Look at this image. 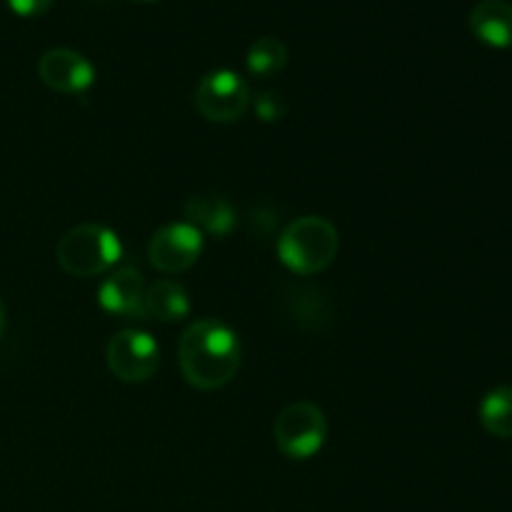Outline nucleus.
<instances>
[{
	"instance_id": "obj_17",
	"label": "nucleus",
	"mask_w": 512,
	"mask_h": 512,
	"mask_svg": "<svg viewBox=\"0 0 512 512\" xmlns=\"http://www.w3.org/2000/svg\"><path fill=\"white\" fill-rule=\"evenodd\" d=\"M3 333H5V305L3 300H0V338H3Z\"/></svg>"
},
{
	"instance_id": "obj_8",
	"label": "nucleus",
	"mask_w": 512,
	"mask_h": 512,
	"mask_svg": "<svg viewBox=\"0 0 512 512\" xmlns=\"http://www.w3.org/2000/svg\"><path fill=\"white\" fill-rule=\"evenodd\" d=\"M38 75L50 90L63 95H83L95 83L93 63L70 48L45 50L38 60Z\"/></svg>"
},
{
	"instance_id": "obj_10",
	"label": "nucleus",
	"mask_w": 512,
	"mask_h": 512,
	"mask_svg": "<svg viewBox=\"0 0 512 512\" xmlns=\"http://www.w3.org/2000/svg\"><path fill=\"white\" fill-rule=\"evenodd\" d=\"M470 30L490 48H512V5L508 0H480L468 18Z\"/></svg>"
},
{
	"instance_id": "obj_11",
	"label": "nucleus",
	"mask_w": 512,
	"mask_h": 512,
	"mask_svg": "<svg viewBox=\"0 0 512 512\" xmlns=\"http://www.w3.org/2000/svg\"><path fill=\"white\" fill-rule=\"evenodd\" d=\"M190 300L188 293L175 280H155V283L145 285L143 295V320H158V323H180L188 318Z\"/></svg>"
},
{
	"instance_id": "obj_15",
	"label": "nucleus",
	"mask_w": 512,
	"mask_h": 512,
	"mask_svg": "<svg viewBox=\"0 0 512 512\" xmlns=\"http://www.w3.org/2000/svg\"><path fill=\"white\" fill-rule=\"evenodd\" d=\"M255 115H258L263 123H278V120L285 118L288 113V105H285V98L275 90H263V93L255 95Z\"/></svg>"
},
{
	"instance_id": "obj_1",
	"label": "nucleus",
	"mask_w": 512,
	"mask_h": 512,
	"mask_svg": "<svg viewBox=\"0 0 512 512\" xmlns=\"http://www.w3.org/2000/svg\"><path fill=\"white\" fill-rule=\"evenodd\" d=\"M178 358L185 383L198 390H220L238 375L243 345L228 323L200 318L180 335Z\"/></svg>"
},
{
	"instance_id": "obj_3",
	"label": "nucleus",
	"mask_w": 512,
	"mask_h": 512,
	"mask_svg": "<svg viewBox=\"0 0 512 512\" xmlns=\"http://www.w3.org/2000/svg\"><path fill=\"white\" fill-rule=\"evenodd\" d=\"M123 258V243L108 225L83 223L70 228L55 248V260L73 278H98Z\"/></svg>"
},
{
	"instance_id": "obj_13",
	"label": "nucleus",
	"mask_w": 512,
	"mask_h": 512,
	"mask_svg": "<svg viewBox=\"0 0 512 512\" xmlns=\"http://www.w3.org/2000/svg\"><path fill=\"white\" fill-rule=\"evenodd\" d=\"M288 63V45L280 38H273V35H265V38H258L248 48V55H245V65H248V73L255 75V78H273Z\"/></svg>"
},
{
	"instance_id": "obj_4",
	"label": "nucleus",
	"mask_w": 512,
	"mask_h": 512,
	"mask_svg": "<svg viewBox=\"0 0 512 512\" xmlns=\"http://www.w3.org/2000/svg\"><path fill=\"white\" fill-rule=\"evenodd\" d=\"M328 438V418L310 400L285 405L273 425L275 448L290 460H310L323 450Z\"/></svg>"
},
{
	"instance_id": "obj_16",
	"label": "nucleus",
	"mask_w": 512,
	"mask_h": 512,
	"mask_svg": "<svg viewBox=\"0 0 512 512\" xmlns=\"http://www.w3.org/2000/svg\"><path fill=\"white\" fill-rule=\"evenodd\" d=\"M53 3L55 0H8L10 10H13L15 15H23V18H35V15H43Z\"/></svg>"
},
{
	"instance_id": "obj_7",
	"label": "nucleus",
	"mask_w": 512,
	"mask_h": 512,
	"mask_svg": "<svg viewBox=\"0 0 512 512\" xmlns=\"http://www.w3.org/2000/svg\"><path fill=\"white\" fill-rule=\"evenodd\" d=\"M205 235L195 225L168 223L153 233L148 243V260L155 270L165 275H178L193 268L203 253Z\"/></svg>"
},
{
	"instance_id": "obj_12",
	"label": "nucleus",
	"mask_w": 512,
	"mask_h": 512,
	"mask_svg": "<svg viewBox=\"0 0 512 512\" xmlns=\"http://www.w3.org/2000/svg\"><path fill=\"white\" fill-rule=\"evenodd\" d=\"M185 223L195 225L200 233L225 238L235 228V208L223 195H195L185 203Z\"/></svg>"
},
{
	"instance_id": "obj_18",
	"label": "nucleus",
	"mask_w": 512,
	"mask_h": 512,
	"mask_svg": "<svg viewBox=\"0 0 512 512\" xmlns=\"http://www.w3.org/2000/svg\"><path fill=\"white\" fill-rule=\"evenodd\" d=\"M140 3H155V0H140Z\"/></svg>"
},
{
	"instance_id": "obj_6",
	"label": "nucleus",
	"mask_w": 512,
	"mask_h": 512,
	"mask_svg": "<svg viewBox=\"0 0 512 512\" xmlns=\"http://www.w3.org/2000/svg\"><path fill=\"white\" fill-rule=\"evenodd\" d=\"M110 373L123 383H145L160 365V348L145 330H120L105 348Z\"/></svg>"
},
{
	"instance_id": "obj_9",
	"label": "nucleus",
	"mask_w": 512,
	"mask_h": 512,
	"mask_svg": "<svg viewBox=\"0 0 512 512\" xmlns=\"http://www.w3.org/2000/svg\"><path fill=\"white\" fill-rule=\"evenodd\" d=\"M145 280L138 268H113L100 283L98 303L105 313L123 320H143Z\"/></svg>"
},
{
	"instance_id": "obj_14",
	"label": "nucleus",
	"mask_w": 512,
	"mask_h": 512,
	"mask_svg": "<svg viewBox=\"0 0 512 512\" xmlns=\"http://www.w3.org/2000/svg\"><path fill=\"white\" fill-rule=\"evenodd\" d=\"M480 423L495 438H512V385H500L485 395Z\"/></svg>"
},
{
	"instance_id": "obj_5",
	"label": "nucleus",
	"mask_w": 512,
	"mask_h": 512,
	"mask_svg": "<svg viewBox=\"0 0 512 512\" xmlns=\"http://www.w3.org/2000/svg\"><path fill=\"white\" fill-rule=\"evenodd\" d=\"M250 85L235 70L218 68L200 78L195 88V108L208 123H238L250 108Z\"/></svg>"
},
{
	"instance_id": "obj_2",
	"label": "nucleus",
	"mask_w": 512,
	"mask_h": 512,
	"mask_svg": "<svg viewBox=\"0 0 512 512\" xmlns=\"http://www.w3.org/2000/svg\"><path fill=\"white\" fill-rule=\"evenodd\" d=\"M338 228L323 215H303L285 225L278 238V258L290 273L318 275L330 268L338 255Z\"/></svg>"
}]
</instances>
